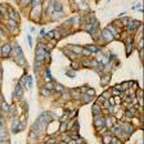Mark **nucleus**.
Here are the masks:
<instances>
[{"instance_id": "obj_20", "label": "nucleus", "mask_w": 144, "mask_h": 144, "mask_svg": "<svg viewBox=\"0 0 144 144\" xmlns=\"http://www.w3.org/2000/svg\"><path fill=\"white\" fill-rule=\"evenodd\" d=\"M71 67H72V68H75V70H76V68H78V67H80V64H78L77 62H73V63L71 64Z\"/></svg>"}, {"instance_id": "obj_11", "label": "nucleus", "mask_w": 144, "mask_h": 144, "mask_svg": "<svg viewBox=\"0 0 144 144\" xmlns=\"http://www.w3.org/2000/svg\"><path fill=\"white\" fill-rule=\"evenodd\" d=\"M82 66H84V67H93V66H91V61H89L88 58H85V59L82 61Z\"/></svg>"}, {"instance_id": "obj_23", "label": "nucleus", "mask_w": 144, "mask_h": 144, "mask_svg": "<svg viewBox=\"0 0 144 144\" xmlns=\"http://www.w3.org/2000/svg\"><path fill=\"white\" fill-rule=\"evenodd\" d=\"M40 1H41V0H34V1H32V6H35V5H37V4H40Z\"/></svg>"}, {"instance_id": "obj_21", "label": "nucleus", "mask_w": 144, "mask_h": 144, "mask_svg": "<svg viewBox=\"0 0 144 144\" xmlns=\"http://www.w3.org/2000/svg\"><path fill=\"white\" fill-rule=\"evenodd\" d=\"M46 37H48V39H53V37H54V35H53V31H49V32L46 34Z\"/></svg>"}, {"instance_id": "obj_1", "label": "nucleus", "mask_w": 144, "mask_h": 144, "mask_svg": "<svg viewBox=\"0 0 144 144\" xmlns=\"http://www.w3.org/2000/svg\"><path fill=\"white\" fill-rule=\"evenodd\" d=\"M45 53H46L45 46L41 45V44H39V45H37V50H36V68H39L40 63H42Z\"/></svg>"}, {"instance_id": "obj_24", "label": "nucleus", "mask_w": 144, "mask_h": 144, "mask_svg": "<svg viewBox=\"0 0 144 144\" xmlns=\"http://www.w3.org/2000/svg\"><path fill=\"white\" fill-rule=\"evenodd\" d=\"M55 90H58V91H63V88L59 86V85H57V86H55Z\"/></svg>"}, {"instance_id": "obj_6", "label": "nucleus", "mask_w": 144, "mask_h": 144, "mask_svg": "<svg viewBox=\"0 0 144 144\" xmlns=\"http://www.w3.org/2000/svg\"><path fill=\"white\" fill-rule=\"evenodd\" d=\"M102 40H103L104 42H108V41L113 40V35H112L108 30H104V31H103V34H102Z\"/></svg>"}, {"instance_id": "obj_14", "label": "nucleus", "mask_w": 144, "mask_h": 144, "mask_svg": "<svg viewBox=\"0 0 144 144\" xmlns=\"http://www.w3.org/2000/svg\"><path fill=\"white\" fill-rule=\"evenodd\" d=\"M26 84H27V89H30L31 85H32V78H31V76L27 77V82H26Z\"/></svg>"}, {"instance_id": "obj_27", "label": "nucleus", "mask_w": 144, "mask_h": 144, "mask_svg": "<svg viewBox=\"0 0 144 144\" xmlns=\"http://www.w3.org/2000/svg\"><path fill=\"white\" fill-rule=\"evenodd\" d=\"M1 75H3V73H1V67H0V80H1Z\"/></svg>"}, {"instance_id": "obj_17", "label": "nucleus", "mask_w": 144, "mask_h": 144, "mask_svg": "<svg viewBox=\"0 0 144 144\" xmlns=\"http://www.w3.org/2000/svg\"><path fill=\"white\" fill-rule=\"evenodd\" d=\"M106 99H107V98H106V97H103V95H102V97H99V98H98V103H99V104H100V103H103V102H104V100H106Z\"/></svg>"}, {"instance_id": "obj_12", "label": "nucleus", "mask_w": 144, "mask_h": 144, "mask_svg": "<svg viewBox=\"0 0 144 144\" xmlns=\"http://www.w3.org/2000/svg\"><path fill=\"white\" fill-rule=\"evenodd\" d=\"M109 80H111V77H109L108 75L107 76H103V77H102V85H107Z\"/></svg>"}, {"instance_id": "obj_15", "label": "nucleus", "mask_w": 144, "mask_h": 144, "mask_svg": "<svg viewBox=\"0 0 144 144\" xmlns=\"http://www.w3.org/2000/svg\"><path fill=\"white\" fill-rule=\"evenodd\" d=\"M111 143H117V144H120V143H121V140H120V139H117L116 136H112V139H111Z\"/></svg>"}, {"instance_id": "obj_16", "label": "nucleus", "mask_w": 144, "mask_h": 144, "mask_svg": "<svg viewBox=\"0 0 144 144\" xmlns=\"http://www.w3.org/2000/svg\"><path fill=\"white\" fill-rule=\"evenodd\" d=\"M86 94H88V95H90V97H94L95 91H94V90H91V89H88V90H86Z\"/></svg>"}, {"instance_id": "obj_5", "label": "nucleus", "mask_w": 144, "mask_h": 144, "mask_svg": "<svg viewBox=\"0 0 144 144\" xmlns=\"http://www.w3.org/2000/svg\"><path fill=\"white\" fill-rule=\"evenodd\" d=\"M10 52H12V46H10V44H4L3 45V48H1V54H3V57H9L10 55Z\"/></svg>"}, {"instance_id": "obj_7", "label": "nucleus", "mask_w": 144, "mask_h": 144, "mask_svg": "<svg viewBox=\"0 0 144 144\" xmlns=\"http://www.w3.org/2000/svg\"><path fill=\"white\" fill-rule=\"evenodd\" d=\"M22 94H23V89H22V85H17V88H16V98L17 99H21V97H22Z\"/></svg>"}, {"instance_id": "obj_10", "label": "nucleus", "mask_w": 144, "mask_h": 144, "mask_svg": "<svg viewBox=\"0 0 144 144\" xmlns=\"http://www.w3.org/2000/svg\"><path fill=\"white\" fill-rule=\"evenodd\" d=\"M86 49L93 54V53H99V48H97V46H93V45H89V46H86Z\"/></svg>"}, {"instance_id": "obj_2", "label": "nucleus", "mask_w": 144, "mask_h": 144, "mask_svg": "<svg viewBox=\"0 0 144 144\" xmlns=\"http://www.w3.org/2000/svg\"><path fill=\"white\" fill-rule=\"evenodd\" d=\"M138 27H140V21H131V19H129V22H127V25H126V28H127V31H136V28Z\"/></svg>"}, {"instance_id": "obj_13", "label": "nucleus", "mask_w": 144, "mask_h": 144, "mask_svg": "<svg viewBox=\"0 0 144 144\" xmlns=\"http://www.w3.org/2000/svg\"><path fill=\"white\" fill-rule=\"evenodd\" d=\"M71 49H72V50H75V53H77V54L82 52V48H80V46H75V45L71 46Z\"/></svg>"}, {"instance_id": "obj_18", "label": "nucleus", "mask_w": 144, "mask_h": 144, "mask_svg": "<svg viewBox=\"0 0 144 144\" xmlns=\"http://www.w3.org/2000/svg\"><path fill=\"white\" fill-rule=\"evenodd\" d=\"M53 35H54L55 39H59V31H58V30H54V31H53Z\"/></svg>"}, {"instance_id": "obj_26", "label": "nucleus", "mask_w": 144, "mask_h": 144, "mask_svg": "<svg viewBox=\"0 0 144 144\" xmlns=\"http://www.w3.org/2000/svg\"><path fill=\"white\" fill-rule=\"evenodd\" d=\"M40 36H45V30H41V31H40Z\"/></svg>"}, {"instance_id": "obj_8", "label": "nucleus", "mask_w": 144, "mask_h": 144, "mask_svg": "<svg viewBox=\"0 0 144 144\" xmlns=\"http://www.w3.org/2000/svg\"><path fill=\"white\" fill-rule=\"evenodd\" d=\"M100 112H102V108L99 106V103H95V104L93 106V113H94V116H95V114H99Z\"/></svg>"}, {"instance_id": "obj_3", "label": "nucleus", "mask_w": 144, "mask_h": 144, "mask_svg": "<svg viewBox=\"0 0 144 144\" xmlns=\"http://www.w3.org/2000/svg\"><path fill=\"white\" fill-rule=\"evenodd\" d=\"M94 125H95V127H97V129H99V127L104 126V117H103L100 113L94 116Z\"/></svg>"}, {"instance_id": "obj_22", "label": "nucleus", "mask_w": 144, "mask_h": 144, "mask_svg": "<svg viewBox=\"0 0 144 144\" xmlns=\"http://www.w3.org/2000/svg\"><path fill=\"white\" fill-rule=\"evenodd\" d=\"M27 40H28V45H30V46H32V39H31V36H30V35L27 36Z\"/></svg>"}, {"instance_id": "obj_4", "label": "nucleus", "mask_w": 144, "mask_h": 144, "mask_svg": "<svg viewBox=\"0 0 144 144\" xmlns=\"http://www.w3.org/2000/svg\"><path fill=\"white\" fill-rule=\"evenodd\" d=\"M40 16H41V5L40 4H37L34 6V10L31 12V18H34V19H39L40 18Z\"/></svg>"}, {"instance_id": "obj_19", "label": "nucleus", "mask_w": 144, "mask_h": 144, "mask_svg": "<svg viewBox=\"0 0 144 144\" xmlns=\"http://www.w3.org/2000/svg\"><path fill=\"white\" fill-rule=\"evenodd\" d=\"M111 139H112V136H106V138H103V142L104 143H111Z\"/></svg>"}, {"instance_id": "obj_9", "label": "nucleus", "mask_w": 144, "mask_h": 144, "mask_svg": "<svg viewBox=\"0 0 144 144\" xmlns=\"http://www.w3.org/2000/svg\"><path fill=\"white\" fill-rule=\"evenodd\" d=\"M40 93H41V95H44V97H48V95L52 93V90H49L46 86H42V88L40 89Z\"/></svg>"}, {"instance_id": "obj_25", "label": "nucleus", "mask_w": 144, "mask_h": 144, "mask_svg": "<svg viewBox=\"0 0 144 144\" xmlns=\"http://www.w3.org/2000/svg\"><path fill=\"white\" fill-rule=\"evenodd\" d=\"M67 76H70V77H73V76H75V72H73V71H70V72H68V73H67Z\"/></svg>"}]
</instances>
